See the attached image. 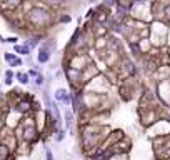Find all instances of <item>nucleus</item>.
<instances>
[{
    "instance_id": "14",
    "label": "nucleus",
    "mask_w": 170,
    "mask_h": 160,
    "mask_svg": "<svg viewBox=\"0 0 170 160\" xmlns=\"http://www.w3.org/2000/svg\"><path fill=\"white\" fill-rule=\"evenodd\" d=\"M65 135H67V130H65V128H60V127H58L57 132H55V142L60 143L62 140L65 139Z\"/></svg>"
},
{
    "instance_id": "5",
    "label": "nucleus",
    "mask_w": 170,
    "mask_h": 160,
    "mask_svg": "<svg viewBox=\"0 0 170 160\" xmlns=\"http://www.w3.org/2000/svg\"><path fill=\"white\" fill-rule=\"evenodd\" d=\"M32 47L29 45V43H15L14 45V52L17 53V55H22V57H27V55H30L32 53Z\"/></svg>"
},
{
    "instance_id": "15",
    "label": "nucleus",
    "mask_w": 170,
    "mask_h": 160,
    "mask_svg": "<svg viewBox=\"0 0 170 160\" xmlns=\"http://www.w3.org/2000/svg\"><path fill=\"white\" fill-rule=\"evenodd\" d=\"M23 64H25V60H23L22 57H17V58H14V60L8 64V67L10 68H17V67H23Z\"/></svg>"
},
{
    "instance_id": "1",
    "label": "nucleus",
    "mask_w": 170,
    "mask_h": 160,
    "mask_svg": "<svg viewBox=\"0 0 170 160\" xmlns=\"http://www.w3.org/2000/svg\"><path fill=\"white\" fill-rule=\"evenodd\" d=\"M109 132H110L109 127L95 124V122H88V124L82 125V128H80V145H82V149L87 153L98 149L100 143L105 140V137L109 135Z\"/></svg>"
},
{
    "instance_id": "4",
    "label": "nucleus",
    "mask_w": 170,
    "mask_h": 160,
    "mask_svg": "<svg viewBox=\"0 0 170 160\" xmlns=\"http://www.w3.org/2000/svg\"><path fill=\"white\" fill-rule=\"evenodd\" d=\"M54 100L58 103H62V105L69 107L70 103H72V92H69V90L63 89V87H58L54 93Z\"/></svg>"
},
{
    "instance_id": "19",
    "label": "nucleus",
    "mask_w": 170,
    "mask_h": 160,
    "mask_svg": "<svg viewBox=\"0 0 170 160\" xmlns=\"http://www.w3.org/2000/svg\"><path fill=\"white\" fill-rule=\"evenodd\" d=\"M45 157H47V160H52V158H54V153H52L50 147H47V149H45Z\"/></svg>"
},
{
    "instance_id": "16",
    "label": "nucleus",
    "mask_w": 170,
    "mask_h": 160,
    "mask_svg": "<svg viewBox=\"0 0 170 160\" xmlns=\"http://www.w3.org/2000/svg\"><path fill=\"white\" fill-rule=\"evenodd\" d=\"M17 57H18L17 53H10V52H5L4 53V60L7 62V64H10V62L14 60V58H17Z\"/></svg>"
},
{
    "instance_id": "10",
    "label": "nucleus",
    "mask_w": 170,
    "mask_h": 160,
    "mask_svg": "<svg viewBox=\"0 0 170 160\" xmlns=\"http://www.w3.org/2000/svg\"><path fill=\"white\" fill-rule=\"evenodd\" d=\"M15 78L18 80L20 85H29L32 77L29 75V72H15Z\"/></svg>"
},
{
    "instance_id": "7",
    "label": "nucleus",
    "mask_w": 170,
    "mask_h": 160,
    "mask_svg": "<svg viewBox=\"0 0 170 160\" xmlns=\"http://www.w3.org/2000/svg\"><path fill=\"white\" fill-rule=\"evenodd\" d=\"M39 49H44L50 53H55V50H57V40L55 39H45L44 42H40Z\"/></svg>"
},
{
    "instance_id": "3",
    "label": "nucleus",
    "mask_w": 170,
    "mask_h": 160,
    "mask_svg": "<svg viewBox=\"0 0 170 160\" xmlns=\"http://www.w3.org/2000/svg\"><path fill=\"white\" fill-rule=\"evenodd\" d=\"M37 139H39V130H37L35 124L25 125V127L22 128V140L23 142H27L29 145H32V143L37 142Z\"/></svg>"
},
{
    "instance_id": "13",
    "label": "nucleus",
    "mask_w": 170,
    "mask_h": 160,
    "mask_svg": "<svg viewBox=\"0 0 170 160\" xmlns=\"http://www.w3.org/2000/svg\"><path fill=\"white\" fill-rule=\"evenodd\" d=\"M32 80H33V85H35V87H39V89H40V87H44V85H45V77H44V74H42V72H40V74L37 75V77H33Z\"/></svg>"
},
{
    "instance_id": "2",
    "label": "nucleus",
    "mask_w": 170,
    "mask_h": 160,
    "mask_svg": "<svg viewBox=\"0 0 170 160\" xmlns=\"http://www.w3.org/2000/svg\"><path fill=\"white\" fill-rule=\"evenodd\" d=\"M25 22L32 30L44 32L45 29H50L55 24V15L50 8L44 5H33L30 10L25 12Z\"/></svg>"
},
{
    "instance_id": "20",
    "label": "nucleus",
    "mask_w": 170,
    "mask_h": 160,
    "mask_svg": "<svg viewBox=\"0 0 170 160\" xmlns=\"http://www.w3.org/2000/svg\"><path fill=\"white\" fill-rule=\"evenodd\" d=\"M132 2H150V0H132Z\"/></svg>"
},
{
    "instance_id": "17",
    "label": "nucleus",
    "mask_w": 170,
    "mask_h": 160,
    "mask_svg": "<svg viewBox=\"0 0 170 160\" xmlns=\"http://www.w3.org/2000/svg\"><path fill=\"white\" fill-rule=\"evenodd\" d=\"M70 20H72V17H70L69 14H63V15H60V17H58V22H62V24H69Z\"/></svg>"
},
{
    "instance_id": "8",
    "label": "nucleus",
    "mask_w": 170,
    "mask_h": 160,
    "mask_svg": "<svg viewBox=\"0 0 170 160\" xmlns=\"http://www.w3.org/2000/svg\"><path fill=\"white\" fill-rule=\"evenodd\" d=\"M25 0H0V5H4L8 10H17L18 7H22Z\"/></svg>"
},
{
    "instance_id": "9",
    "label": "nucleus",
    "mask_w": 170,
    "mask_h": 160,
    "mask_svg": "<svg viewBox=\"0 0 170 160\" xmlns=\"http://www.w3.org/2000/svg\"><path fill=\"white\" fill-rule=\"evenodd\" d=\"M52 58V53L47 52V50L44 49H39V53H37V62H39L40 65H44V64H48Z\"/></svg>"
},
{
    "instance_id": "6",
    "label": "nucleus",
    "mask_w": 170,
    "mask_h": 160,
    "mask_svg": "<svg viewBox=\"0 0 170 160\" xmlns=\"http://www.w3.org/2000/svg\"><path fill=\"white\" fill-rule=\"evenodd\" d=\"M75 112L73 110H65V128L69 132H72V135H75L73 133V130H75Z\"/></svg>"
},
{
    "instance_id": "12",
    "label": "nucleus",
    "mask_w": 170,
    "mask_h": 160,
    "mask_svg": "<svg viewBox=\"0 0 170 160\" xmlns=\"http://www.w3.org/2000/svg\"><path fill=\"white\" fill-rule=\"evenodd\" d=\"M69 0H42V4L48 5L50 8H58V7H63Z\"/></svg>"
},
{
    "instance_id": "18",
    "label": "nucleus",
    "mask_w": 170,
    "mask_h": 160,
    "mask_svg": "<svg viewBox=\"0 0 170 160\" xmlns=\"http://www.w3.org/2000/svg\"><path fill=\"white\" fill-rule=\"evenodd\" d=\"M4 42H5V43H12V45H15V43H18V39L12 35V37H7V39L4 40Z\"/></svg>"
},
{
    "instance_id": "11",
    "label": "nucleus",
    "mask_w": 170,
    "mask_h": 160,
    "mask_svg": "<svg viewBox=\"0 0 170 160\" xmlns=\"http://www.w3.org/2000/svg\"><path fill=\"white\" fill-rule=\"evenodd\" d=\"M5 85L7 87H12V83L15 82V72H14V68H10L8 67L7 70H5Z\"/></svg>"
}]
</instances>
